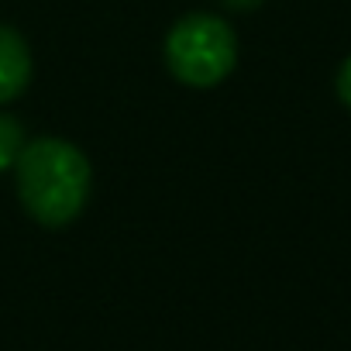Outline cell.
I'll use <instances>...</instances> for the list:
<instances>
[{"instance_id":"cell-5","label":"cell","mask_w":351,"mask_h":351,"mask_svg":"<svg viewBox=\"0 0 351 351\" xmlns=\"http://www.w3.org/2000/svg\"><path fill=\"white\" fill-rule=\"evenodd\" d=\"M337 97L351 107V56L344 59V66H341V73H337Z\"/></svg>"},{"instance_id":"cell-1","label":"cell","mask_w":351,"mask_h":351,"mask_svg":"<svg viewBox=\"0 0 351 351\" xmlns=\"http://www.w3.org/2000/svg\"><path fill=\"white\" fill-rule=\"evenodd\" d=\"M18 197L25 210L45 224L62 228L80 217L90 197V162L86 155L62 138L25 141L18 162Z\"/></svg>"},{"instance_id":"cell-2","label":"cell","mask_w":351,"mask_h":351,"mask_svg":"<svg viewBox=\"0 0 351 351\" xmlns=\"http://www.w3.org/2000/svg\"><path fill=\"white\" fill-rule=\"evenodd\" d=\"M165 62L186 86H217L238 62V38L214 14H186L165 38Z\"/></svg>"},{"instance_id":"cell-4","label":"cell","mask_w":351,"mask_h":351,"mask_svg":"<svg viewBox=\"0 0 351 351\" xmlns=\"http://www.w3.org/2000/svg\"><path fill=\"white\" fill-rule=\"evenodd\" d=\"M21 148H25V128L14 117L0 114V169H11L18 162Z\"/></svg>"},{"instance_id":"cell-3","label":"cell","mask_w":351,"mask_h":351,"mask_svg":"<svg viewBox=\"0 0 351 351\" xmlns=\"http://www.w3.org/2000/svg\"><path fill=\"white\" fill-rule=\"evenodd\" d=\"M32 80V52L28 42L11 28L0 25V104L14 100Z\"/></svg>"},{"instance_id":"cell-6","label":"cell","mask_w":351,"mask_h":351,"mask_svg":"<svg viewBox=\"0 0 351 351\" xmlns=\"http://www.w3.org/2000/svg\"><path fill=\"white\" fill-rule=\"evenodd\" d=\"M228 8H234V11H252V8H258L262 0H224Z\"/></svg>"}]
</instances>
